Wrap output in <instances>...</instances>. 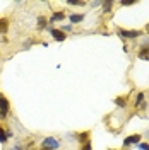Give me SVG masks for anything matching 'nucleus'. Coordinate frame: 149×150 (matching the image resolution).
<instances>
[{
	"label": "nucleus",
	"mask_w": 149,
	"mask_h": 150,
	"mask_svg": "<svg viewBox=\"0 0 149 150\" xmlns=\"http://www.w3.org/2000/svg\"><path fill=\"white\" fill-rule=\"evenodd\" d=\"M81 150H93L91 149V142H86L82 147H81Z\"/></svg>",
	"instance_id": "nucleus-18"
},
{
	"label": "nucleus",
	"mask_w": 149,
	"mask_h": 150,
	"mask_svg": "<svg viewBox=\"0 0 149 150\" xmlns=\"http://www.w3.org/2000/svg\"><path fill=\"white\" fill-rule=\"evenodd\" d=\"M137 149H140V150H149V143H139V145H137Z\"/></svg>",
	"instance_id": "nucleus-19"
},
{
	"label": "nucleus",
	"mask_w": 149,
	"mask_h": 150,
	"mask_svg": "<svg viewBox=\"0 0 149 150\" xmlns=\"http://www.w3.org/2000/svg\"><path fill=\"white\" fill-rule=\"evenodd\" d=\"M7 29H9V21L5 17L0 19V33H7Z\"/></svg>",
	"instance_id": "nucleus-9"
},
{
	"label": "nucleus",
	"mask_w": 149,
	"mask_h": 150,
	"mask_svg": "<svg viewBox=\"0 0 149 150\" xmlns=\"http://www.w3.org/2000/svg\"><path fill=\"white\" fill-rule=\"evenodd\" d=\"M0 111L5 112V114L10 111V103L7 101V97H5L4 94H0Z\"/></svg>",
	"instance_id": "nucleus-6"
},
{
	"label": "nucleus",
	"mask_w": 149,
	"mask_h": 150,
	"mask_svg": "<svg viewBox=\"0 0 149 150\" xmlns=\"http://www.w3.org/2000/svg\"><path fill=\"white\" fill-rule=\"evenodd\" d=\"M134 4H135V2H122V5H125V7H127V5H134Z\"/></svg>",
	"instance_id": "nucleus-21"
},
{
	"label": "nucleus",
	"mask_w": 149,
	"mask_h": 150,
	"mask_svg": "<svg viewBox=\"0 0 149 150\" xmlns=\"http://www.w3.org/2000/svg\"><path fill=\"white\" fill-rule=\"evenodd\" d=\"M41 149H47V150H57L60 149V142L57 140L55 137H47L41 140Z\"/></svg>",
	"instance_id": "nucleus-1"
},
{
	"label": "nucleus",
	"mask_w": 149,
	"mask_h": 150,
	"mask_svg": "<svg viewBox=\"0 0 149 150\" xmlns=\"http://www.w3.org/2000/svg\"><path fill=\"white\" fill-rule=\"evenodd\" d=\"M77 140L81 142V143H86V142H89V131H82V133H79L77 135Z\"/></svg>",
	"instance_id": "nucleus-8"
},
{
	"label": "nucleus",
	"mask_w": 149,
	"mask_h": 150,
	"mask_svg": "<svg viewBox=\"0 0 149 150\" xmlns=\"http://www.w3.org/2000/svg\"><path fill=\"white\" fill-rule=\"evenodd\" d=\"M117 33L123 39H135V38H139L142 34V31H134V29H118Z\"/></svg>",
	"instance_id": "nucleus-2"
},
{
	"label": "nucleus",
	"mask_w": 149,
	"mask_h": 150,
	"mask_svg": "<svg viewBox=\"0 0 149 150\" xmlns=\"http://www.w3.org/2000/svg\"><path fill=\"white\" fill-rule=\"evenodd\" d=\"M41 150H47V149H41Z\"/></svg>",
	"instance_id": "nucleus-24"
},
{
	"label": "nucleus",
	"mask_w": 149,
	"mask_h": 150,
	"mask_svg": "<svg viewBox=\"0 0 149 150\" xmlns=\"http://www.w3.org/2000/svg\"><path fill=\"white\" fill-rule=\"evenodd\" d=\"M60 31H62V33H67V31L70 33V31H72V24H69V26H62V28H60Z\"/></svg>",
	"instance_id": "nucleus-17"
},
{
	"label": "nucleus",
	"mask_w": 149,
	"mask_h": 150,
	"mask_svg": "<svg viewBox=\"0 0 149 150\" xmlns=\"http://www.w3.org/2000/svg\"><path fill=\"white\" fill-rule=\"evenodd\" d=\"M12 150H14V149H12Z\"/></svg>",
	"instance_id": "nucleus-25"
},
{
	"label": "nucleus",
	"mask_w": 149,
	"mask_h": 150,
	"mask_svg": "<svg viewBox=\"0 0 149 150\" xmlns=\"http://www.w3.org/2000/svg\"><path fill=\"white\" fill-rule=\"evenodd\" d=\"M139 58L140 60H149V48H144L139 51Z\"/></svg>",
	"instance_id": "nucleus-13"
},
{
	"label": "nucleus",
	"mask_w": 149,
	"mask_h": 150,
	"mask_svg": "<svg viewBox=\"0 0 149 150\" xmlns=\"http://www.w3.org/2000/svg\"><path fill=\"white\" fill-rule=\"evenodd\" d=\"M84 21V14H69V22L74 26V24H79Z\"/></svg>",
	"instance_id": "nucleus-7"
},
{
	"label": "nucleus",
	"mask_w": 149,
	"mask_h": 150,
	"mask_svg": "<svg viewBox=\"0 0 149 150\" xmlns=\"http://www.w3.org/2000/svg\"><path fill=\"white\" fill-rule=\"evenodd\" d=\"M67 16H65V12H53L52 14V17L48 19V24L52 26V24H55V22H60V21H64Z\"/></svg>",
	"instance_id": "nucleus-5"
},
{
	"label": "nucleus",
	"mask_w": 149,
	"mask_h": 150,
	"mask_svg": "<svg viewBox=\"0 0 149 150\" xmlns=\"http://www.w3.org/2000/svg\"><path fill=\"white\" fill-rule=\"evenodd\" d=\"M146 33H149V24H148V26H146Z\"/></svg>",
	"instance_id": "nucleus-22"
},
{
	"label": "nucleus",
	"mask_w": 149,
	"mask_h": 150,
	"mask_svg": "<svg viewBox=\"0 0 149 150\" xmlns=\"http://www.w3.org/2000/svg\"><path fill=\"white\" fill-rule=\"evenodd\" d=\"M142 103H144V92H139L137 94V97H135V108L140 106Z\"/></svg>",
	"instance_id": "nucleus-14"
},
{
	"label": "nucleus",
	"mask_w": 149,
	"mask_h": 150,
	"mask_svg": "<svg viewBox=\"0 0 149 150\" xmlns=\"http://www.w3.org/2000/svg\"><path fill=\"white\" fill-rule=\"evenodd\" d=\"M140 143V135H130L123 140V147H130V145H139Z\"/></svg>",
	"instance_id": "nucleus-4"
},
{
	"label": "nucleus",
	"mask_w": 149,
	"mask_h": 150,
	"mask_svg": "<svg viewBox=\"0 0 149 150\" xmlns=\"http://www.w3.org/2000/svg\"><path fill=\"white\" fill-rule=\"evenodd\" d=\"M112 7H113V2H110V0L103 2V14H108L112 10Z\"/></svg>",
	"instance_id": "nucleus-11"
},
{
	"label": "nucleus",
	"mask_w": 149,
	"mask_h": 150,
	"mask_svg": "<svg viewBox=\"0 0 149 150\" xmlns=\"http://www.w3.org/2000/svg\"><path fill=\"white\" fill-rule=\"evenodd\" d=\"M5 135H7V138H12V137H14V133L10 130H5Z\"/></svg>",
	"instance_id": "nucleus-20"
},
{
	"label": "nucleus",
	"mask_w": 149,
	"mask_h": 150,
	"mask_svg": "<svg viewBox=\"0 0 149 150\" xmlns=\"http://www.w3.org/2000/svg\"><path fill=\"white\" fill-rule=\"evenodd\" d=\"M26 150H38V149H26Z\"/></svg>",
	"instance_id": "nucleus-23"
},
{
	"label": "nucleus",
	"mask_w": 149,
	"mask_h": 150,
	"mask_svg": "<svg viewBox=\"0 0 149 150\" xmlns=\"http://www.w3.org/2000/svg\"><path fill=\"white\" fill-rule=\"evenodd\" d=\"M115 104H117L118 108H127V99H125V97H117V99H115Z\"/></svg>",
	"instance_id": "nucleus-12"
},
{
	"label": "nucleus",
	"mask_w": 149,
	"mask_h": 150,
	"mask_svg": "<svg viewBox=\"0 0 149 150\" xmlns=\"http://www.w3.org/2000/svg\"><path fill=\"white\" fill-rule=\"evenodd\" d=\"M69 5H77V7H84V5H86V2H81V0H79V2H74V0H70V2H69Z\"/></svg>",
	"instance_id": "nucleus-16"
},
{
	"label": "nucleus",
	"mask_w": 149,
	"mask_h": 150,
	"mask_svg": "<svg viewBox=\"0 0 149 150\" xmlns=\"http://www.w3.org/2000/svg\"><path fill=\"white\" fill-rule=\"evenodd\" d=\"M7 140H9V138H7V135H5V130L0 126V143H5Z\"/></svg>",
	"instance_id": "nucleus-15"
},
{
	"label": "nucleus",
	"mask_w": 149,
	"mask_h": 150,
	"mask_svg": "<svg viewBox=\"0 0 149 150\" xmlns=\"http://www.w3.org/2000/svg\"><path fill=\"white\" fill-rule=\"evenodd\" d=\"M48 31H50L52 38H53L55 41H58V43H62V41H65V39H67V34H65V33H62L60 29H57V28H48Z\"/></svg>",
	"instance_id": "nucleus-3"
},
{
	"label": "nucleus",
	"mask_w": 149,
	"mask_h": 150,
	"mask_svg": "<svg viewBox=\"0 0 149 150\" xmlns=\"http://www.w3.org/2000/svg\"><path fill=\"white\" fill-rule=\"evenodd\" d=\"M48 26V19L47 17H38V29H45Z\"/></svg>",
	"instance_id": "nucleus-10"
}]
</instances>
